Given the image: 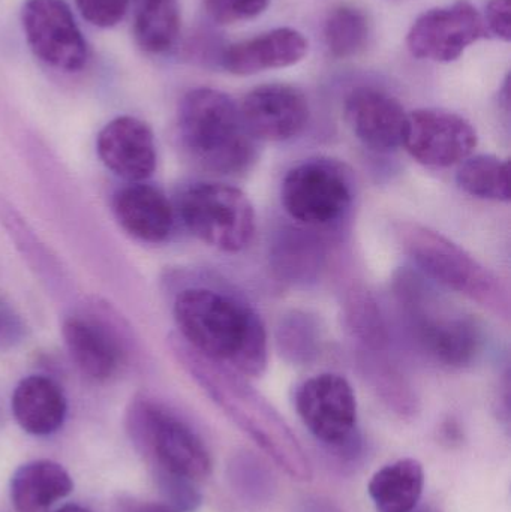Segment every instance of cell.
Segmentation results:
<instances>
[{"mask_svg": "<svg viewBox=\"0 0 511 512\" xmlns=\"http://www.w3.org/2000/svg\"><path fill=\"white\" fill-rule=\"evenodd\" d=\"M174 319L186 346L243 376L263 375L269 342L263 319L237 295L195 286L174 301Z\"/></svg>", "mask_w": 511, "mask_h": 512, "instance_id": "6da1fadb", "label": "cell"}, {"mask_svg": "<svg viewBox=\"0 0 511 512\" xmlns=\"http://www.w3.org/2000/svg\"><path fill=\"white\" fill-rule=\"evenodd\" d=\"M182 360L192 378L207 396L239 426L285 474L293 480L309 481L311 462L287 421L240 373L207 360L189 346Z\"/></svg>", "mask_w": 511, "mask_h": 512, "instance_id": "7a4b0ae2", "label": "cell"}, {"mask_svg": "<svg viewBox=\"0 0 511 512\" xmlns=\"http://www.w3.org/2000/svg\"><path fill=\"white\" fill-rule=\"evenodd\" d=\"M393 289L411 334L437 363L462 369L482 354L485 337L479 321L420 271H399Z\"/></svg>", "mask_w": 511, "mask_h": 512, "instance_id": "3957f363", "label": "cell"}, {"mask_svg": "<svg viewBox=\"0 0 511 512\" xmlns=\"http://www.w3.org/2000/svg\"><path fill=\"white\" fill-rule=\"evenodd\" d=\"M177 129L188 155L210 173L239 176L257 159V140L227 93L209 87L186 93L177 111Z\"/></svg>", "mask_w": 511, "mask_h": 512, "instance_id": "277c9868", "label": "cell"}, {"mask_svg": "<svg viewBox=\"0 0 511 512\" xmlns=\"http://www.w3.org/2000/svg\"><path fill=\"white\" fill-rule=\"evenodd\" d=\"M395 233L399 245L423 276L509 321V288L476 256L468 254L443 234L413 222L396 225Z\"/></svg>", "mask_w": 511, "mask_h": 512, "instance_id": "5b68a950", "label": "cell"}, {"mask_svg": "<svg viewBox=\"0 0 511 512\" xmlns=\"http://www.w3.org/2000/svg\"><path fill=\"white\" fill-rule=\"evenodd\" d=\"M126 427L135 448L153 469V477L173 475L194 483L209 477L212 459L206 444L173 412L137 399L129 406Z\"/></svg>", "mask_w": 511, "mask_h": 512, "instance_id": "8992f818", "label": "cell"}, {"mask_svg": "<svg viewBox=\"0 0 511 512\" xmlns=\"http://www.w3.org/2000/svg\"><path fill=\"white\" fill-rule=\"evenodd\" d=\"M179 215L192 236L228 254L245 251L257 231L251 200L236 186L225 183L189 186L180 195Z\"/></svg>", "mask_w": 511, "mask_h": 512, "instance_id": "52a82bcc", "label": "cell"}, {"mask_svg": "<svg viewBox=\"0 0 511 512\" xmlns=\"http://www.w3.org/2000/svg\"><path fill=\"white\" fill-rule=\"evenodd\" d=\"M281 201L288 216L303 227H330L350 210L353 183L339 162L309 159L288 171Z\"/></svg>", "mask_w": 511, "mask_h": 512, "instance_id": "ba28073f", "label": "cell"}, {"mask_svg": "<svg viewBox=\"0 0 511 512\" xmlns=\"http://www.w3.org/2000/svg\"><path fill=\"white\" fill-rule=\"evenodd\" d=\"M296 409L306 429L342 459L362 451L357 435V400L344 376L321 373L306 379L296 393Z\"/></svg>", "mask_w": 511, "mask_h": 512, "instance_id": "9c48e42d", "label": "cell"}, {"mask_svg": "<svg viewBox=\"0 0 511 512\" xmlns=\"http://www.w3.org/2000/svg\"><path fill=\"white\" fill-rule=\"evenodd\" d=\"M488 35L476 6L470 0H458L420 15L408 32L407 45L417 59L449 63Z\"/></svg>", "mask_w": 511, "mask_h": 512, "instance_id": "30bf717a", "label": "cell"}, {"mask_svg": "<svg viewBox=\"0 0 511 512\" xmlns=\"http://www.w3.org/2000/svg\"><path fill=\"white\" fill-rule=\"evenodd\" d=\"M21 21L27 44L45 65L63 72L86 65L87 44L65 0H29Z\"/></svg>", "mask_w": 511, "mask_h": 512, "instance_id": "8fae6325", "label": "cell"}, {"mask_svg": "<svg viewBox=\"0 0 511 512\" xmlns=\"http://www.w3.org/2000/svg\"><path fill=\"white\" fill-rule=\"evenodd\" d=\"M479 143L476 129L465 117L438 108H422L407 116L404 140L411 158L431 168L462 164Z\"/></svg>", "mask_w": 511, "mask_h": 512, "instance_id": "7c38bea8", "label": "cell"}, {"mask_svg": "<svg viewBox=\"0 0 511 512\" xmlns=\"http://www.w3.org/2000/svg\"><path fill=\"white\" fill-rule=\"evenodd\" d=\"M243 123L255 140H293L305 131L311 110L305 93L290 84L255 87L239 107Z\"/></svg>", "mask_w": 511, "mask_h": 512, "instance_id": "4fadbf2b", "label": "cell"}, {"mask_svg": "<svg viewBox=\"0 0 511 512\" xmlns=\"http://www.w3.org/2000/svg\"><path fill=\"white\" fill-rule=\"evenodd\" d=\"M407 111L398 99L375 87H357L345 99V117L357 140L378 153L402 147Z\"/></svg>", "mask_w": 511, "mask_h": 512, "instance_id": "5bb4252c", "label": "cell"}, {"mask_svg": "<svg viewBox=\"0 0 511 512\" xmlns=\"http://www.w3.org/2000/svg\"><path fill=\"white\" fill-rule=\"evenodd\" d=\"M96 150L108 170L129 182H143L155 173V137L137 117L120 116L108 122L99 132Z\"/></svg>", "mask_w": 511, "mask_h": 512, "instance_id": "9a60e30c", "label": "cell"}, {"mask_svg": "<svg viewBox=\"0 0 511 512\" xmlns=\"http://www.w3.org/2000/svg\"><path fill=\"white\" fill-rule=\"evenodd\" d=\"M308 41L299 30L279 27L221 51L219 63L234 75H254L288 68L305 59Z\"/></svg>", "mask_w": 511, "mask_h": 512, "instance_id": "2e32d148", "label": "cell"}, {"mask_svg": "<svg viewBox=\"0 0 511 512\" xmlns=\"http://www.w3.org/2000/svg\"><path fill=\"white\" fill-rule=\"evenodd\" d=\"M113 210L120 227L143 242H164L173 230V206L155 186L138 182L120 189Z\"/></svg>", "mask_w": 511, "mask_h": 512, "instance_id": "e0dca14e", "label": "cell"}, {"mask_svg": "<svg viewBox=\"0 0 511 512\" xmlns=\"http://www.w3.org/2000/svg\"><path fill=\"white\" fill-rule=\"evenodd\" d=\"M63 339L78 369L95 381H107L122 364V349L114 334L93 319L72 316L63 322Z\"/></svg>", "mask_w": 511, "mask_h": 512, "instance_id": "ac0fdd59", "label": "cell"}, {"mask_svg": "<svg viewBox=\"0 0 511 512\" xmlns=\"http://www.w3.org/2000/svg\"><path fill=\"white\" fill-rule=\"evenodd\" d=\"M12 414L24 432L35 436L53 435L65 423V394L47 376H27L12 393Z\"/></svg>", "mask_w": 511, "mask_h": 512, "instance_id": "d6986e66", "label": "cell"}, {"mask_svg": "<svg viewBox=\"0 0 511 512\" xmlns=\"http://www.w3.org/2000/svg\"><path fill=\"white\" fill-rule=\"evenodd\" d=\"M74 489L71 475L59 463L35 460L12 475L11 501L17 512H47Z\"/></svg>", "mask_w": 511, "mask_h": 512, "instance_id": "ffe728a7", "label": "cell"}, {"mask_svg": "<svg viewBox=\"0 0 511 512\" xmlns=\"http://www.w3.org/2000/svg\"><path fill=\"white\" fill-rule=\"evenodd\" d=\"M425 489V469L419 460H396L375 472L368 492L378 512H411Z\"/></svg>", "mask_w": 511, "mask_h": 512, "instance_id": "44dd1931", "label": "cell"}, {"mask_svg": "<svg viewBox=\"0 0 511 512\" xmlns=\"http://www.w3.org/2000/svg\"><path fill=\"white\" fill-rule=\"evenodd\" d=\"M179 35V0H135L134 36L141 50L167 53Z\"/></svg>", "mask_w": 511, "mask_h": 512, "instance_id": "7402d4cb", "label": "cell"}, {"mask_svg": "<svg viewBox=\"0 0 511 512\" xmlns=\"http://www.w3.org/2000/svg\"><path fill=\"white\" fill-rule=\"evenodd\" d=\"M456 182L459 188L480 200L509 203L510 167L509 162L494 155L470 156L462 162Z\"/></svg>", "mask_w": 511, "mask_h": 512, "instance_id": "603a6c76", "label": "cell"}, {"mask_svg": "<svg viewBox=\"0 0 511 512\" xmlns=\"http://www.w3.org/2000/svg\"><path fill=\"white\" fill-rule=\"evenodd\" d=\"M371 35L368 15L356 6L333 9L324 24L327 50L336 59H350L365 50Z\"/></svg>", "mask_w": 511, "mask_h": 512, "instance_id": "cb8c5ba5", "label": "cell"}, {"mask_svg": "<svg viewBox=\"0 0 511 512\" xmlns=\"http://www.w3.org/2000/svg\"><path fill=\"white\" fill-rule=\"evenodd\" d=\"M345 319L351 333L368 348L381 349L387 343L386 325L377 301L369 292L356 291L345 304Z\"/></svg>", "mask_w": 511, "mask_h": 512, "instance_id": "d4e9b609", "label": "cell"}, {"mask_svg": "<svg viewBox=\"0 0 511 512\" xmlns=\"http://www.w3.org/2000/svg\"><path fill=\"white\" fill-rule=\"evenodd\" d=\"M231 481L234 487L252 501H263L264 496L273 490L272 477L257 459L251 456L234 457L230 466Z\"/></svg>", "mask_w": 511, "mask_h": 512, "instance_id": "484cf974", "label": "cell"}, {"mask_svg": "<svg viewBox=\"0 0 511 512\" xmlns=\"http://www.w3.org/2000/svg\"><path fill=\"white\" fill-rule=\"evenodd\" d=\"M210 20L218 24H236L263 14L270 0H201Z\"/></svg>", "mask_w": 511, "mask_h": 512, "instance_id": "4316f807", "label": "cell"}, {"mask_svg": "<svg viewBox=\"0 0 511 512\" xmlns=\"http://www.w3.org/2000/svg\"><path fill=\"white\" fill-rule=\"evenodd\" d=\"M84 20L102 29L116 26L125 17L129 0H75Z\"/></svg>", "mask_w": 511, "mask_h": 512, "instance_id": "83f0119b", "label": "cell"}, {"mask_svg": "<svg viewBox=\"0 0 511 512\" xmlns=\"http://www.w3.org/2000/svg\"><path fill=\"white\" fill-rule=\"evenodd\" d=\"M155 480L174 510L188 512L200 507L201 493L195 487L194 481L173 477V475H158Z\"/></svg>", "mask_w": 511, "mask_h": 512, "instance_id": "f1b7e54d", "label": "cell"}, {"mask_svg": "<svg viewBox=\"0 0 511 512\" xmlns=\"http://www.w3.org/2000/svg\"><path fill=\"white\" fill-rule=\"evenodd\" d=\"M24 334L26 325L21 316L11 304L0 298V351L15 348L18 343L23 342Z\"/></svg>", "mask_w": 511, "mask_h": 512, "instance_id": "f546056e", "label": "cell"}, {"mask_svg": "<svg viewBox=\"0 0 511 512\" xmlns=\"http://www.w3.org/2000/svg\"><path fill=\"white\" fill-rule=\"evenodd\" d=\"M488 33L509 42L511 39V0H489L485 17Z\"/></svg>", "mask_w": 511, "mask_h": 512, "instance_id": "4dcf8cb0", "label": "cell"}, {"mask_svg": "<svg viewBox=\"0 0 511 512\" xmlns=\"http://www.w3.org/2000/svg\"><path fill=\"white\" fill-rule=\"evenodd\" d=\"M141 512H180L170 507H162V505H152V507H146Z\"/></svg>", "mask_w": 511, "mask_h": 512, "instance_id": "1f68e13d", "label": "cell"}, {"mask_svg": "<svg viewBox=\"0 0 511 512\" xmlns=\"http://www.w3.org/2000/svg\"><path fill=\"white\" fill-rule=\"evenodd\" d=\"M54 512H90L86 510V508L78 507V505H65V507L60 508V510Z\"/></svg>", "mask_w": 511, "mask_h": 512, "instance_id": "d6a6232c", "label": "cell"}, {"mask_svg": "<svg viewBox=\"0 0 511 512\" xmlns=\"http://www.w3.org/2000/svg\"><path fill=\"white\" fill-rule=\"evenodd\" d=\"M411 512H437L435 510H432V508H429V507H423V508H414L413 511Z\"/></svg>", "mask_w": 511, "mask_h": 512, "instance_id": "836d02e7", "label": "cell"}, {"mask_svg": "<svg viewBox=\"0 0 511 512\" xmlns=\"http://www.w3.org/2000/svg\"><path fill=\"white\" fill-rule=\"evenodd\" d=\"M141 512V511H140Z\"/></svg>", "mask_w": 511, "mask_h": 512, "instance_id": "e575fe53", "label": "cell"}]
</instances>
